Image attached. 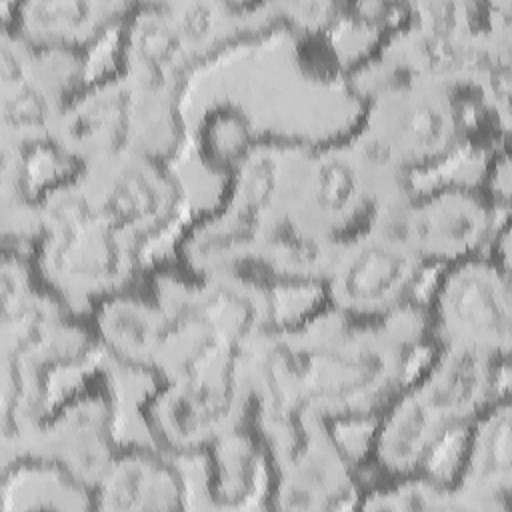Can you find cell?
<instances>
[{"instance_id": "obj_22", "label": "cell", "mask_w": 512, "mask_h": 512, "mask_svg": "<svg viewBox=\"0 0 512 512\" xmlns=\"http://www.w3.org/2000/svg\"><path fill=\"white\" fill-rule=\"evenodd\" d=\"M358 510H462L448 484L430 472L362 486Z\"/></svg>"}, {"instance_id": "obj_12", "label": "cell", "mask_w": 512, "mask_h": 512, "mask_svg": "<svg viewBox=\"0 0 512 512\" xmlns=\"http://www.w3.org/2000/svg\"><path fill=\"white\" fill-rule=\"evenodd\" d=\"M118 396L102 374L82 382L16 438L2 442V468L50 466L92 498L96 484L118 452Z\"/></svg>"}, {"instance_id": "obj_4", "label": "cell", "mask_w": 512, "mask_h": 512, "mask_svg": "<svg viewBox=\"0 0 512 512\" xmlns=\"http://www.w3.org/2000/svg\"><path fill=\"white\" fill-rule=\"evenodd\" d=\"M430 350L428 362L374 418L364 466L376 482L430 472L450 436L508 394L510 360L462 348Z\"/></svg>"}, {"instance_id": "obj_15", "label": "cell", "mask_w": 512, "mask_h": 512, "mask_svg": "<svg viewBox=\"0 0 512 512\" xmlns=\"http://www.w3.org/2000/svg\"><path fill=\"white\" fill-rule=\"evenodd\" d=\"M0 32L2 140H52L62 112L88 82L90 54L34 46L8 28Z\"/></svg>"}, {"instance_id": "obj_14", "label": "cell", "mask_w": 512, "mask_h": 512, "mask_svg": "<svg viewBox=\"0 0 512 512\" xmlns=\"http://www.w3.org/2000/svg\"><path fill=\"white\" fill-rule=\"evenodd\" d=\"M78 196L144 252L180 222L184 188L170 162L108 156L78 164L70 174Z\"/></svg>"}, {"instance_id": "obj_9", "label": "cell", "mask_w": 512, "mask_h": 512, "mask_svg": "<svg viewBox=\"0 0 512 512\" xmlns=\"http://www.w3.org/2000/svg\"><path fill=\"white\" fill-rule=\"evenodd\" d=\"M348 136L412 178L430 172L470 144L474 104L460 92L422 80H396L362 96Z\"/></svg>"}, {"instance_id": "obj_8", "label": "cell", "mask_w": 512, "mask_h": 512, "mask_svg": "<svg viewBox=\"0 0 512 512\" xmlns=\"http://www.w3.org/2000/svg\"><path fill=\"white\" fill-rule=\"evenodd\" d=\"M52 140L74 164L108 156L172 162L186 142L182 94L114 68L86 82L62 112Z\"/></svg>"}, {"instance_id": "obj_1", "label": "cell", "mask_w": 512, "mask_h": 512, "mask_svg": "<svg viewBox=\"0 0 512 512\" xmlns=\"http://www.w3.org/2000/svg\"><path fill=\"white\" fill-rule=\"evenodd\" d=\"M428 346L424 304L354 320L326 304L244 346L252 412L306 410L334 426L374 420Z\"/></svg>"}, {"instance_id": "obj_6", "label": "cell", "mask_w": 512, "mask_h": 512, "mask_svg": "<svg viewBox=\"0 0 512 512\" xmlns=\"http://www.w3.org/2000/svg\"><path fill=\"white\" fill-rule=\"evenodd\" d=\"M100 350L158 380L176 376L230 346L200 276L162 264L108 296L88 314ZM242 348V346H240Z\"/></svg>"}, {"instance_id": "obj_11", "label": "cell", "mask_w": 512, "mask_h": 512, "mask_svg": "<svg viewBox=\"0 0 512 512\" xmlns=\"http://www.w3.org/2000/svg\"><path fill=\"white\" fill-rule=\"evenodd\" d=\"M270 458L266 508H356L362 482L336 426L306 410L252 412Z\"/></svg>"}, {"instance_id": "obj_3", "label": "cell", "mask_w": 512, "mask_h": 512, "mask_svg": "<svg viewBox=\"0 0 512 512\" xmlns=\"http://www.w3.org/2000/svg\"><path fill=\"white\" fill-rule=\"evenodd\" d=\"M510 2H412L378 44L348 72L360 94L422 80L466 96L508 138L512 78Z\"/></svg>"}, {"instance_id": "obj_20", "label": "cell", "mask_w": 512, "mask_h": 512, "mask_svg": "<svg viewBox=\"0 0 512 512\" xmlns=\"http://www.w3.org/2000/svg\"><path fill=\"white\" fill-rule=\"evenodd\" d=\"M174 456L144 446H120L92 492V510H182L188 486Z\"/></svg>"}, {"instance_id": "obj_17", "label": "cell", "mask_w": 512, "mask_h": 512, "mask_svg": "<svg viewBox=\"0 0 512 512\" xmlns=\"http://www.w3.org/2000/svg\"><path fill=\"white\" fill-rule=\"evenodd\" d=\"M428 270L398 238L370 228L334 246L318 290L348 318L380 320L416 300Z\"/></svg>"}, {"instance_id": "obj_7", "label": "cell", "mask_w": 512, "mask_h": 512, "mask_svg": "<svg viewBox=\"0 0 512 512\" xmlns=\"http://www.w3.org/2000/svg\"><path fill=\"white\" fill-rule=\"evenodd\" d=\"M70 174L40 200L38 234L28 260L56 298L88 316L102 300L140 278L144 250L86 206Z\"/></svg>"}, {"instance_id": "obj_18", "label": "cell", "mask_w": 512, "mask_h": 512, "mask_svg": "<svg viewBox=\"0 0 512 512\" xmlns=\"http://www.w3.org/2000/svg\"><path fill=\"white\" fill-rule=\"evenodd\" d=\"M462 450L448 480L462 510H508L512 494L510 392L462 430Z\"/></svg>"}, {"instance_id": "obj_13", "label": "cell", "mask_w": 512, "mask_h": 512, "mask_svg": "<svg viewBox=\"0 0 512 512\" xmlns=\"http://www.w3.org/2000/svg\"><path fill=\"white\" fill-rule=\"evenodd\" d=\"M422 304L430 348H462L510 360V266L490 252L438 268Z\"/></svg>"}, {"instance_id": "obj_19", "label": "cell", "mask_w": 512, "mask_h": 512, "mask_svg": "<svg viewBox=\"0 0 512 512\" xmlns=\"http://www.w3.org/2000/svg\"><path fill=\"white\" fill-rule=\"evenodd\" d=\"M134 2L118 0H26L8 8L2 28L42 48L90 54L112 30H118Z\"/></svg>"}, {"instance_id": "obj_5", "label": "cell", "mask_w": 512, "mask_h": 512, "mask_svg": "<svg viewBox=\"0 0 512 512\" xmlns=\"http://www.w3.org/2000/svg\"><path fill=\"white\" fill-rule=\"evenodd\" d=\"M2 442L50 408L52 380L100 350L88 316L56 298L34 274L28 254L2 256Z\"/></svg>"}, {"instance_id": "obj_10", "label": "cell", "mask_w": 512, "mask_h": 512, "mask_svg": "<svg viewBox=\"0 0 512 512\" xmlns=\"http://www.w3.org/2000/svg\"><path fill=\"white\" fill-rule=\"evenodd\" d=\"M252 416L244 346L222 348L196 366L158 380L142 406L152 444L174 456L204 454Z\"/></svg>"}, {"instance_id": "obj_24", "label": "cell", "mask_w": 512, "mask_h": 512, "mask_svg": "<svg viewBox=\"0 0 512 512\" xmlns=\"http://www.w3.org/2000/svg\"><path fill=\"white\" fill-rule=\"evenodd\" d=\"M480 190L488 196V200L504 212H510V192H512V178H510V154L508 144L496 146L488 154V162L484 168V182Z\"/></svg>"}, {"instance_id": "obj_16", "label": "cell", "mask_w": 512, "mask_h": 512, "mask_svg": "<svg viewBox=\"0 0 512 512\" xmlns=\"http://www.w3.org/2000/svg\"><path fill=\"white\" fill-rule=\"evenodd\" d=\"M508 212L498 210L480 186L462 182L416 192L392 206L372 228L398 238L428 268L480 254Z\"/></svg>"}, {"instance_id": "obj_21", "label": "cell", "mask_w": 512, "mask_h": 512, "mask_svg": "<svg viewBox=\"0 0 512 512\" xmlns=\"http://www.w3.org/2000/svg\"><path fill=\"white\" fill-rule=\"evenodd\" d=\"M206 498L218 508H266L270 458L252 416L206 452Z\"/></svg>"}, {"instance_id": "obj_23", "label": "cell", "mask_w": 512, "mask_h": 512, "mask_svg": "<svg viewBox=\"0 0 512 512\" xmlns=\"http://www.w3.org/2000/svg\"><path fill=\"white\" fill-rule=\"evenodd\" d=\"M202 150L206 164H214L224 172L244 154L252 142L250 122L236 106H220L206 120L202 130Z\"/></svg>"}, {"instance_id": "obj_2", "label": "cell", "mask_w": 512, "mask_h": 512, "mask_svg": "<svg viewBox=\"0 0 512 512\" xmlns=\"http://www.w3.org/2000/svg\"><path fill=\"white\" fill-rule=\"evenodd\" d=\"M308 142L254 136L226 170L220 204L180 230L176 262L196 274H232L272 288H318L336 244L314 236L300 216Z\"/></svg>"}]
</instances>
